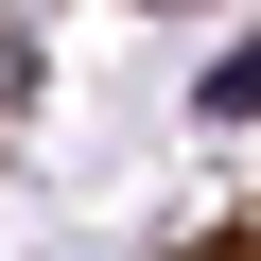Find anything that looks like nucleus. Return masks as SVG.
<instances>
[{
    "mask_svg": "<svg viewBox=\"0 0 261 261\" xmlns=\"http://www.w3.org/2000/svg\"><path fill=\"white\" fill-rule=\"evenodd\" d=\"M209 105H226V122H244V105H261V53H226V70H209Z\"/></svg>",
    "mask_w": 261,
    "mask_h": 261,
    "instance_id": "1",
    "label": "nucleus"
}]
</instances>
